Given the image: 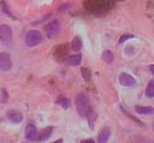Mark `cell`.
Returning <instances> with one entry per match:
<instances>
[{
  "label": "cell",
  "instance_id": "6da1fadb",
  "mask_svg": "<svg viewBox=\"0 0 154 143\" xmlns=\"http://www.w3.org/2000/svg\"><path fill=\"white\" fill-rule=\"evenodd\" d=\"M76 107H77V112L81 117L87 118L88 113L90 112V105H89V99L85 94L79 93L76 96Z\"/></svg>",
  "mask_w": 154,
  "mask_h": 143
},
{
  "label": "cell",
  "instance_id": "7a4b0ae2",
  "mask_svg": "<svg viewBox=\"0 0 154 143\" xmlns=\"http://www.w3.org/2000/svg\"><path fill=\"white\" fill-rule=\"evenodd\" d=\"M42 40H43V37H42L41 32L37 30H30L25 35V44L28 47H35V46L40 44L42 42Z\"/></svg>",
  "mask_w": 154,
  "mask_h": 143
},
{
  "label": "cell",
  "instance_id": "3957f363",
  "mask_svg": "<svg viewBox=\"0 0 154 143\" xmlns=\"http://www.w3.org/2000/svg\"><path fill=\"white\" fill-rule=\"evenodd\" d=\"M12 68V61L10 54L6 52H0V71H10Z\"/></svg>",
  "mask_w": 154,
  "mask_h": 143
},
{
  "label": "cell",
  "instance_id": "277c9868",
  "mask_svg": "<svg viewBox=\"0 0 154 143\" xmlns=\"http://www.w3.org/2000/svg\"><path fill=\"white\" fill-rule=\"evenodd\" d=\"M59 30H60V23H59L58 20H52V22L47 25V28H46L47 37H48V38H53L54 36L58 35Z\"/></svg>",
  "mask_w": 154,
  "mask_h": 143
},
{
  "label": "cell",
  "instance_id": "5b68a950",
  "mask_svg": "<svg viewBox=\"0 0 154 143\" xmlns=\"http://www.w3.org/2000/svg\"><path fill=\"white\" fill-rule=\"evenodd\" d=\"M25 138L30 142H35V141H38V131L36 129L35 125L32 124H29L26 127H25Z\"/></svg>",
  "mask_w": 154,
  "mask_h": 143
},
{
  "label": "cell",
  "instance_id": "8992f818",
  "mask_svg": "<svg viewBox=\"0 0 154 143\" xmlns=\"http://www.w3.org/2000/svg\"><path fill=\"white\" fill-rule=\"evenodd\" d=\"M0 38L4 42H11L12 41V30L8 25H6V24L0 25Z\"/></svg>",
  "mask_w": 154,
  "mask_h": 143
},
{
  "label": "cell",
  "instance_id": "52a82bcc",
  "mask_svg": "<svg viewBox=\"0 0 154 143\" xmlns=\"http://www.w3.org/2000/svg\"><path fill=\"white\" fill-rule=\"evenodd\" d=\"M119 82H120V84L124 85V87H135V85H136V79H135L132 76H130V75H128V73H125V72L120 73V76H119Z\"/></svg>",
  "mask_w": 154,
  "mask_h": 143
},
{
  "label": "cell",
  "instance_id": "ba28073f",
  "mask_svg": "<svg viewBox=\"0 0 154 143\" xmlns=\"http://www.w3.org/2000/svg\"><path fill=\"white\" fill-rule=\"evenodd\" d=\"M6 117H7V119H8L11 123H13V124H18V123H20V121L23 120L22 113L18 112V111H13V109L8 111L7 114H6Z\"/></svg>",
  "mask_w": 154,
  "mask_h": 143
},
{
  "label": "cell",
  "instance_id": "9c48e42d",
  "mask_svg": "<svg viewBox=\"0 0 154 143\" xmlns=\"http://www.w3.org/2000/svg\"><path fill=\"white\" fill-rule=\"evenodd\" d=\"M82 61V55L81 54H73L66 59V64L71 66H78Z\"/></svg>",
  "mask_w": 154,
  "mask_h": 143
},
{
  "label": "cell",
  "instance_id": "30bf717a",
  "mask_svg": "<svg viewBox=\"0 0 154 143\" xmlns=\"http://www.w3.org/2000/svg\"><path fill=\"white\" fill-rule=\"evenodd\" d=\"M109 135H111V130H109L108 127H103V129L101 130L99 137H97V142H100V143H105V142H107Z\"/></svg>",
  "mask_w": 154,
  "mask_h": 143
},
{
  "label": "cell",
  "instance_id": "8fae6325",
  "mask_svg": "<svg viewBox=\"0 0 154 143\" xmlns=\"http://www.w3.org/2000/svg\"><path fill=\"white\" fill-rule=\"evenodd\" d=\"M52 131H53V127H52V126L45 127V129L41 131V133H38V141H46L47 138H49L51 135H52Z\"/></svg>",
  "mask_w": 154,
  "mask_h": 143
},
{
  "label": "cell",
  "instance_id": "7c38bea8",
  "mask_svg": "<svg viewBox=\"0 0 154 143\" xmlns=\"http://www.w3.org/2000/svg\"><path fill=\"white\" fill-rule=\"evenodd\" d=\"M135 111L138 113V114H154V108L153 107H143V106H136L135 107Z\"/></svg>",
  "mask_w": 154,
  "mask_h": 143
},
{
  "label": "cell",
  "instance_id": "4fadbf2b",
  "mask_svg": "<svg viewBox=\"0 0 154 143\" xmlns=\"http://www.w3.org/2000/svg\"><path fill=\"white\" fill-rule=\"evenodd\" d=\"M71 48L75 52H79L81 50V48H82V40H81L79 36H75L73 37V40L71 42Z\"/></svg>",
  "mask_w": 154,
  "mask_h": 143
},
{
  "label": "cell",
  "instance_id": "5bb4252c",
  "mask_svg": "<svg viewBox=\"0 0 154 143\" xmlns=\"http://www.w3.org/2000/svg\"><path fill=\"white\" fill-rule=\"evenodd\" d=\"M146 96L147 97H154V79H152L147 88H146Z\"/></svg>",
  "mask_w": 154,
  "mask_h": 143
},
{
  "label": "cell",
  "instance_id": "9a60e30c",
  "mask_svg": "<svg viewBox=\"0 0 154 143\" xmlns=\"http://www.w3.org/2000/svg\"><path fill=\"white\" fill-rule=\"evenodd\" d=\"M102 59H103L105 62L111 64V62L113 61V59H114V55H113V53H112L111 50H105V52L102 53Z\"/></svg>",
  "mask_w": 154,
  "mask_h": 143
},
{
  "label": "cell",
  "instance_id": "2e32d148",
  "mask_svg": "<svg viewBox=\"0 0 154 143\" xmlns=\"http://www.w3.org/2000/svg\"><path fill=\"white\" fill-rule=\"evenodd\" d=\"M57 103H58L59 106H61L64 109H67V108L70 107V101H69L66 97H64V96H60V97L58 99Z\"/></svg>",
  "mask_w": 154,
  "mask_h": 143
},
{
  "label": "cell",
  "instance_id": "e0dca14e",
  "mask_svg": "<svg viewBox=\"0 0 154 143\" xmlns=\"http://www.w3.org/2000/svg\"><path fill=\"white\" fill-rule=\"evenodd\" d=\"M87 118H88V123H89V126L93 129V127H94V121H95V119H96V113H95L93 109H90V112L88 113Z\"/></svg>",
  "mask_w": 154,
  "mask_h": 143
},
{
  "label": "cell",
  "instance_id": "ac0fdd59",
  "mask_svg": "<svg viewBox=\"0 0 154 143\" xmlns=\"http://www.w3.org/2000/svg\"><path fill=\"white\" fill-rule=\"evenodd\" d=\"M82 76H83V78H84L85 81H89V78H90V72H89V70H88V68H82Z\"/></svg>",
  "mask_w": 154,
  "mask_h": 143
},
{
  "label": "cell",
  "instance_id": "d6986e66",
  "mask_svg": "<svg viewBox=\"0 0 154 143\" xmlns=\"http://www.w3.org/2000/svg\"><path fill=\"white\" fill-rule=\"evenodd\" d=\"M0 7H1V10H2V12H5V13H7L8 16H11V12L8 11V7H7V5L4 2V1H1L0 2Z\"/></svg>",
  "mask_w": 154,
  "mask_h": 143
},
{
  "label": "cell",
  "instance_id": "ffe728a7",
  "mask_svg": "<svg viewBox=\"0 0 154 143\" xmlns=\"http://www.w3.org/2000/svg\"><path fill=\"white\" fill-rule=\"evenodd\" d=\"M132 37H134L132 34H125V35H123V36L119 38V43H123L124 41H126V40H129V38H132Z\"/></svg>",
  "mask_w": 154,
  "mask_h": 143
},
{
  "label": "cell",
  "instance_id": "44dd1931",
  "mask_svg": "<svg viewBox=\"0 0 154 143\" xmlns=\"http://www.w3.org/2000/svg\"><path fill=\"white\" fill-rule=\"evenodd\" d=\"M64 7H60L59 8V11H64V10H66V8H69L70 7V4H66V5H63Z\"/></svg>",
  "mask_w": 154,
  "mask_h": 143
},
{
  "label": "cell",
  "instance_id": "7402d4cb",
  "mask_svg": "<svg viewBox=\"0 0 154 143\" xmlns=\"http://www.w3.org/2000/svg\"><path fill=\"white\" fill-rule=\"evenodd\" d=\"M82 143H94V141L93 139H84V141H82Z\"/></svg>",
  "mask_w": 154,
  "mask_h": 143
},
{
  "label": "cell",
  "instance_id": "603a6c76",
  "mask_svg": "<svg viewBox=\"0 0 154 143\" xmlns=\"http://www.w3.org/2000/svg\"><path fill=\"white\" fill-rule=\"evenodd\" d=\"M149 70H150V72L154 75V65H150V66H149Z\"/></svg>",
  "mask_w": 154,
  "mask_h": 143
},
{
  "label": "cell",
  "instance_id": "cb8c5ba5",
  "mask_svg": "<svg viewBox=\"0 0 154 143\" xmlns=\"http://www.w3.org/2000/svg\"><path fill=\"white\" fill-rule=\"evenodd\" d=\"M153 130H154V124H153Z\"/></svg>",
  "mask_w": 154,
  "mask_h": 143
}]
</instances>
